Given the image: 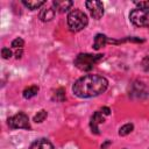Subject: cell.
<instances>
[{"mask_svg": "<svg viewBox=\"0 0 149 149\" xmlns=\"http://www.w3.org/2000/svg\"><path fill=\"white\" fill-rule=\"evenodd\" d=\"M108 87V80L100 74H86L77 79L72 92L78 98H92L104 93Z\"/></svg>", "mask_w": 149, "mask_h": 149, "instance_id": "6da1fadb", "label": "cell"}, {"mask_svg": "<svg viewBox=\"0 0 149 149\" xmlns=\"http://www.w3.org/2000/svg\"><path fill=\"white\" fill-rule=\"evenodd\" d=\"M88 23L87 15L80 9H72L68 15V26L71 31H80Z\"/></svg>", "mask_w": 149, "mask_h": 149, "instance_id": "7a4b0ae2", "label": "cell"}, {"mask_svg": "<svg viewBox=\"0 0 149 149\" xmlns=\"http://www.w3.org/2000/svg\"><path fill=\"white\" fill-rule=\"evenodd\" d=\"M102 58H104V55H101V54H98V55H93V54H79L74 58L73 63H74V66L78 68L79 70H81V71H90Z\"/></svg>", "mask_w": 149, "mask_h": 149, "instance_id": "3957f363", "label": "cell"}, {"mask_svg": "<svg viewBox=\"0 0 149 149\" xmlns=\"http://www.w3.org/2000/svg\"><path fill=\"white\" fill-rule=\"evenodd\" d=\"M129 20L136 27H149V10L135 8L129 13Z\"/></svg>", "mask_w": 149, "mask_h": 149, "instance_id": "277c9868", "label": "cell"}, {"mask_svg": "<svg viewBox=\"0 0 149 149\" xmlns=\"http://www.w3.org/2000/svg\"><path fill=\"white\" fill-rule=\"evenodd\" d=\"M8 126L12 129H30V123H29V119L28 115L23 112H19L15 115L8 118L7 120Z\"/></svg>", "mask_w": 149, "mask_h": 149, "instance_id": "5b68a950", "label": "cell"}, {"mask_svg": "<svg viewBox=\"0 0 149 149\" xmlns=\"http://www.w3.org/2000/svg\"><path fill=\"white\" fill-rule=\"evenodd\" d=\"M85 6H86V8L88 9L90 14H91L94 19L99 20L100 17H102L104 12H105V10H104V5H102V2L92 0V1H86V2H85Z\"/></svg>", "mask_w": 149, "mask_h": 149, "instance_id": "8992f818", "label": "cell"}, {"mask_svg": "<svg viewBox=\"0 0 149 149\" xmlns=\"http://www.w3.org/2000/svg\"><path fill=\"white\" fill-rule=\"evenodd\" d=\"M104 121H105V116H104V114L101 113V111H97V112H94L93 115L91 116V121H90V127H91L92 133L99 135L100 132H99V127H98V125H99V123H102Z\"/></svg>", "mask_w": 149, "mask_h": 149, "instance_id": "52a82bcc", "label": "cell"}, {"mask_svg": "<svg viewBox=\"0 0 149 149\" xmlns=\"http://www.w3.org/2000/svg\"><path fill=\"white\" fill-rule=\"evenodd\" d=\"M55 14H56V9L54 7H43L40 10L38 17L43 22H47V21H51L55 17Z\"/></svg>", "mask_w": 149, "mask_h": 149, "instance_id": "ba28073f", "label": "cell"}, {"mask_svg": "<svg viewBox=\"0 0 149 149\" xmlns=\"http://www.w3.org/2000/svg\"><path fill=\"white\" fill-rule=\"evenodd\" d=\"M73 2L72 1H68V0H55L52 1V7L58 10L59 13H64L66 10H69L72 7Z\"/></svg>", "mask_w": 149, "mask_h": 149, "instance_id": "9c48e42d", "label": "cell"}, {"mask_svg": "<svg viewBox=\"0 0 149 149\" xmlns=\"http://www.w3.org/2000/svg\"><path fill=\"white\" fill-rule=\"evenodd\" d=\"M29 149H54V146L47 139H38L30 144Z\"/></svg>", "mask_w": 149, "mask_h": 149, "instance_id": "30bf717a", "label": "cell"}, {"mask_svg": "<svg viewBox=\"0 0 149 149\" xmlns=\"http://www.w3.org/2000/svg\"><path fill=\"white\" fill-rule=\"evenodd\" d=\"M107 41H108V38L106 37V35H104V34H97L95 37H94L93 48H94L95 50H99L100 48H102V47L106 45Z\"/></svg>", "mask_w": 149, "mask_h": 149, "instance_id": "8fae6325", "label": "cell"}, {"mask_svg": "<svg viewBox=\"0 0 149 149\" xmlns=\"http://www.w3.org/2000/svg\"><path fill=\"white\" fill-rule=\"evenodd\" d=\"M22 3L29 8L30 10H35L37 8H40L41 6H44L45 5V1H42V0H29V1H22Z\"/></svg>", "mask_w": 149, "mask_h": 149, "instance_id": "7c38bea8", "label": "cell"}, {"mask_svg": "<svg viewBox=\"0 0 149 149\" xmlns=\"http://www.w3.org/2000/svg\"><path fill=\"white\" fill-rule=\"evenodd\" d=\"M38 86L37 85H31V86H28V87H26L24 90H23V98L24 99H30V98H33V97H35L36 94H37V92H38Z\"/></svg>", "mask_w": 149, "mask_h": 149, "instance_id": "4fadbf2b", "label": "cell"}, {"mask_svg": "<svg viewBox=\"0 0 149 149\" xmlns=\"http://www.w3.org/2000/svg\"><path fill=\"white\" fill-rule=\"evenodd\" d=\"M47 116H48V112H47L45 109H41V111H38V112L34 115L33 121L36 122V123H41V122H43V121L47 119Z\"/></svg>", "mask_w": 149, "mask_h": 149, "instance_id": "5bb4252c", "label": "cell"}, {"mask_svg": "<svg viewBox=\"0 0 149 149\" xmlns=\"http://www.w3.org/2000/svg\"><path fill=\"white\" fill-rule=\"evenodd\" d=\"M133 129H134V125H133V123H126V125H123L122 127H120V129H119V135H120V136H126V135H128L129 133H132Z\"/></svg>", "mask_w": 149, "mask_h": 149, "instance_id": "9a60e30c", "label": "cell"}, {"mask_svg": "<svg viewBox=\"0 0 149 149\" xmlns=\"http://www.w3.org/2000/svg\"><path fill=\"white\" fill-rule=\"evenodd\" d=\"M54 99L57 100V101H64L65 100V91H64V88L61 87V88L56 90V92L54 94Z\"/></svg>", "mask_w": 149, "mask_h": 149, "instance_id": "2e32d148", "label": "cell"}, {"mask_svg": "<svg viewBox=\"0 0 149 149\" xmlns=\"http://www.w3.org/2000/svg\"><path fill=\"white\" fill-rule=\"evenodd\" d=\"M23 45H24V41L21 37H16L15 40L12 41V48H14L15 50L16 49H22Z\"/></svg>", "mask_w": 149, "mask_h": 149, "instance_id": "e0dca14e", "label": "cell"}, {"mask_svg": "<svg viewBox=\"0 0 149 149\" xmlns=\"http://www.w3.org/2000/svg\"><path fill=\"white\" fill-rule=\"evenodd\" d=\"M1 56L3 59H9L12 57V51L9 48H2L1 49Z\"/></svg>", "mask_w": 149, "mask_h": 149, "instance_id": "ac0fdd59", "label": "cell"}, {"mask_svg": "<svg viewBox=\"0 0 149 149\" xmlns=\"http://www.w3.org/2000/svg\"><path fill=\"white\" fill-rule=\"evenodd\" d=\"M135 5L141 8V9H147L149 10V1H140V2H135Z\"/></svg>", "mask_w": 149, "mask_h": 149, "instance_id": "d6986e66", "label": "cell"}, {"mask_svg": "<svg viewBox=\"0 0 149 149\" xmlns=\"http://www.w3.org/2000/svg\"><path fill=\"white\" fill-rule=\"evenodd\" d=\"M22 54H23V51H22V49H16V50H15V57H16L17 59L22 57Z\"/></svg>", "mask_w": 149, "mask_h": 149, "instance_id": "ffe728a7", "label": "cell"}, {"mask_svg": "<svg viewBox=\"0 0 149 149\" xmlns=\"http://www.w3.org/2000/svg\"><path fill=\"white\" fill-rule=\"evenodd\" d=\"M100 111H101V113H102L104 115H108V114L111 113V109H109L108 107H102Z\"/></svg>", "mask_w": 149, "mask_h": 149, "instance_id": "44dd1931", "label": "cell"}, {"mask_svg": "<svg viewBox=\"0 0 149 149\" xmlns=\"http://www.w3.org/2000/svg\"><path fill=\"white\" fill-rule=\"evenodd\" d=\"M111 144H112V142H111V141H106V142H104V143H102L101 149H108V146H111Z\"/></svg>", "mask_w": 149, "mask_h": 149, "instance_id": "7402d4cb", "label": "cell"}]
</instances>
